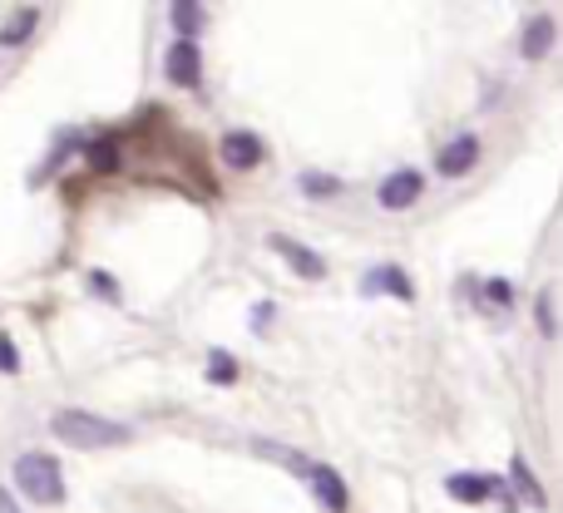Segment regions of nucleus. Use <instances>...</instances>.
<instances>
[{
  "label": "nucleus",
  "mask_w": 563,
  "mask_h": 513,
  "mask_svg": "<svg viewBox=\"0 0 563 513\" xmlns=\"http://www.w3.org/2000/svg\"><path fill=\"white\" fill-rule=\"evenodd\" d=\"M49 430H55V439L69 449H114V445H129V439H134L129 425L95 415V410H59V415L49 420Z\"/></svg>",
  "instance_id": "f257e3e1"
},
{
  "label": "nucleus",
  "mask_w": 563,
  "mask_h": 513,
  "mask_svg": "<svg viewBox=\"0 0 563 513\" xmlns=\"http://www.w3.org/2000/svg\"><path fill=\"white\" fill-rule=\"evenodd\" d=\"M15 489L30 499V504H65V475H59V465L49 455H20L15 459Z\"/></svg>",
  "instance_id": "f03ea898"
},
{
  "label": "nucleus",
  "mask_w": 563,
  "mask_h": 513,
  "mask_svg": "<svg viewBox=\"0 0 563 513\" xmlns=\"http://www.w3.org/2000/svg\"><path fill=\"white\" fill-rule=\"evenodd\" d=\"M445 494L455 504H505V513H515V494H509V479L499 475H475V469H460V475L445 479Z\"/></svg>",
  "instance_id": "7ed1b4c3"
},
{
  "label": "nucleus",
  "mask_w": 563,
  "mask_h": 513,
  "mask_svg": "<svg viewBox=\"0 0 563 513\" xmlns=\"http://www.w3.org/2000/svg\"><path fill=\"white\" fill-rule=\"evenodd\" d=\"M420 193H426V174H420V168H390L376 188V203L386 208V213H406V208L420 203Z\"/></svg>",
  "instance_id": "20e7f679"
},
{
  "label": "nucleus",
  "mask_w": 563,
  "mask_h": 513,
  "mask_svg": "<svg viewBox=\"0 0 563 513\" xmlns=\"http://www.w3.org/2000/svg\"><path fill=\"white\" fill-rule=\"evenodd\" d=\"M164 79L174 89H198L203 85V49H198V40H174V45H168Z\"/></svg>",
  "instance_id": "39448f33"
},
{
  "label": "nucleus",
  "mask_w": 563,
  "mask_h": 513,
  "mask_svg": "<svg viewBox=\"0 0 563 513\" xmlns=\"http://www.w3.org/2000/svg\"><path fill=\"white\" fill-rule=\"evenodd\" d=\"M479 154H485V144H479V134H450V144L435 154V174L440 178H465V174H475V164H479Z\"/></svg>",
  "instance_id": "423d86ee"
},
{
  "label": "nucleus",
  "mask_w": 563,
  "mask_h": 513,
  "mask_svg": "<svg viewBox=\"0 0 563 513\" xmlns=\"http://www.w3.org/2000/svg\"><path fill=\"white\" fill-rule=\"evenodd\" d=\"M267 247H273V253L287 261L301 281H321V277H327V257H321L317 247L297 243V237H287V233H273V237H267Z\"/></svg>",
  "instance_id": "0eeeda50"
},
{
  "label": "nucleus",
  "mask_w": 563,
  "mask_h": 513,
  "mask_svg": "<svg viewBox=\"0 0 563 513\" xmlns=\"http://www.w3.org/2000/svg\"><path fill=\"white\" fill-rule=\"evenodd\" d=\"M218 158H223L233 174H253V168L267 158V148H263V138H257L253 129H228L223 144H218Z\"/></svg>",
  "instance_id": "6e6552de"
},
{
  "label": "nucleus",
  "mask_w": 563,
  "mask_h": 513,
  "mask_svg": "<svg viewBox=\"0 0 563 513\" xmlns=\"http://www.w3.org/2000/svg\"><path fill=\"white\" fill-rule=\"evenodd\" d=\"M361 291H366V297L416 301V281H410V271H406V267H396V261H380V267L361 271Z\"/></svg>",
  "instance_id": "1a4fd4ad"
},
{
  "label": "nucleus",
  "mask_w": 563,
  "mask_h": 513,
  "mask_svg": "<svg viewBox=\"0 0 563 513\" xmlns=\"http://www.w3.org/2000/svg\"><path fill=\"white\" fill-rule=\"evenodd\" d=\"M307 484H311V494H317V504L327 509V513H346V509H351V489H346V479H341L331 465H317V459H311Z\"/></svg>",
  "instance_id": "9d476101"
},
{
  "label": "nucleus",
  "mask_w": 563,
  "mask_h": 513,
  "mask_svg": "<svg viewBox=\"0 0 563 513\" xmlns=\"http://www.w3.org/2000/svg\"><path fill=\"white\" fill-rule=\"evenodd\" d=\"M554 40H559V20L549 15V10H534V15L525 20V30H519V55L544 59L549 49H554Z\"/></svg>",
  "instance_id": "9b49d317"
},
{
  "label": "nucleus",
  "mask_w": 563,
  "mask_h": 513,
  "mask_svg": "<svg viewBox=\"0 0 563 513\" xmlns=\"http://www.w3.org/2000/svg\"><path fill=\"white\" fill-rule=\"evenodd\" d=\"M85 144H89V138H79V134H59V138H55V148H49V154L40 158L35 168H30V188H45L49 178H55L59 168L69 164V158H75V154H85Z\"/></svg>",
  "instance_id": "f8f14e48"
},
{
  "label": "nucleus",
  "mask_w": 563,
  "mask_h": 513,
  "mask_svg": "<svg viewBox=\"0 0 563 513\" xmlns=\"http://www.w3.org/2000/svg\"><path fill=\"white\" fill-rule=\"evenodd\" d=\"M85 168L95 178H109L124 168V148H119V134H95L85 144Z\"/></svg>",
  "instance_id": "ddd939ff"
},
{
  "label": "nucleus",
  "mask_w": 563,
  "mask_h": 513,
  "mask_svg": "<svg viewBox=\"0 0 563 513\" xmlns=\"http://www.w3.org/2000/svg\"><path fill=\"white\" fill-rule=\"evenodd\" d=\"M509 489H515L525 504H534V509H549V494H544V484H539V475L529 469V459L525 455H515L509 459Z\"/></svg>",
  "instance_id": "4468645a"
},
{
  "label": "nucleus",
  "mask_w": 563,
  "mask_h": 513,
  "mask_svg": "<svg viewBox=\"0 0 563 513\" xmlns=\"http://www.w3.org/2000/svg\"><path fill=\"white\" fill-rule=\"evenodd\" d=\"M168 20H174L178 40H198V30L208 25V10L198 5V0H174V5H168Z\"/></svg>",
  "instance_id": "2eb2a0df"
},
{
  "label": "nucleus",
  "mask_w": 563,
  "mask_h": 513,
  "mask_svg": "<svg viewBox=\"0 0 563 513\" xmlns=\"http://www.w3.org/2000/svg\"><path fill=\"white\" fill-rule=\"evenodd\" d=\"M35 25H40V10H35V5H20L15 20H5V25H0V49L25 45V40L35 35Z\"/></svg>",
  "instance_id": "dca6fc26"
},
{
  "label": "nucleus",
  "mask_w": 563,
  "mask_h": 513,
  "mask_svg": "<svg viewBox=\"0 0 563 513\" xmlns=\"http://www.w3.org/2000/svg\"><path fill=\"white\" fill-rule=\"evenodd\" d=\"M238 376H243V370H238L233 350H223V346L208 350V380H213V386H238Z\"/></svg>",
  "instance_id": "f3484780"
},
{
  "label": "nucleus",
  "mask_w": 563,
  "mask_h": 513,
  "mask_svg": "<svg viewBox=\"0 0 563 513\" xmlns=\"http://www.w3.org/2000/svg\"><path fill=\"white\" fill-rule=\"evenodd\" d=\"M297 183H301V193H307V198H336L341 188H346V183H341V178H331V174H317V168H307V174H301Z\"/></svg>",
  "instance_id": "a211bd4d"
},
{
  "label": "nucleus",
  "mask_w": 563,
  "mask_h": 513,
  "mask_svg": "<svg viewBox=\"0 0 563 513\" xmlns=\"http://www.w3.org/2000/svg\"><path fill=\"white\" fill-rule=\"evenodd\" d=\"M479 291H485V306H489V301H495L499 311H509V306H515V287H509L505 277H489Z\"/></svg>",
  "instance_id": "6ab92c4d"
},
{
  "label": "nucleus",
  "mask_w": 563,
  "mask_h": 513,
  "mask_svg": "<svg viewBox=\"0 0 563 513\" xmlns=\"http://www.w3.org/2000/svg\"><path fill=\"white\" fill-rule=\"evenodd\" d=\"M539 326H544V336H559V316H554V287L539 291Z\"/></svg>",
  "instance_id": "aec40b11"
},
{
  "label": "nucleus",
  "mask_w": 563,
  "mask_h": 513,
  "mask_svg": "<svg viewBox=\"0 0 563 513\" xmlns=\"http://www.w3.org/2000/svg\"><path fill=\"white\" fill-rule=\"evenodd\" d=\"M89 287H95V297H99V301H119V281L109 277V271H99V267H95V271H89Z\"/></svg>",
  "instance_id": "412c9836"
},
{
  "label": "nucleus",
  "mask_w": 563,
  "mask_h": 513,
  "mask_svg": "<svg viewBox=\"0 0 563 513\" xmlns=\"http://www.w3.org/2000/svg\"><path fill=\"white\" fill-rule=\"evenodd\" d=\"M0 376H20V350L5 331H0Z\"/></svg>",
  "instance_id": "4be33fe9"
},
{
  "label": "nucleus",
  "mask_w": 563,
  "mask_h": 513,
  "mask_svg": "<svg viewBox=\"0 0 563 513\" xmlns=\"http://www.w3.org/2000/svg\"><path fill=\"white\" fill-rule=\"evenodd\" d=\"M277 316V306H273V301H257V306H253V331H257V336H263V331H267V321H273Z\"/></svg>",
  "instance_id": "5701e85b"
},
{
  "label": "nucleus",
  "mask_w": 563,
  "mask_h": 513,
  "mask_svg": "<svg viewBox=\"0 0 563 513\" xmlns=\"http://www.w3.org/2000/svg\"><path fill=\"white\" fill-rule=\"evenodd\" d=\"M0 513H20V504H15V494H10L5 484H0Z\"/></svg>",
  "instance_id": "b1692460"
}]
</instances>
